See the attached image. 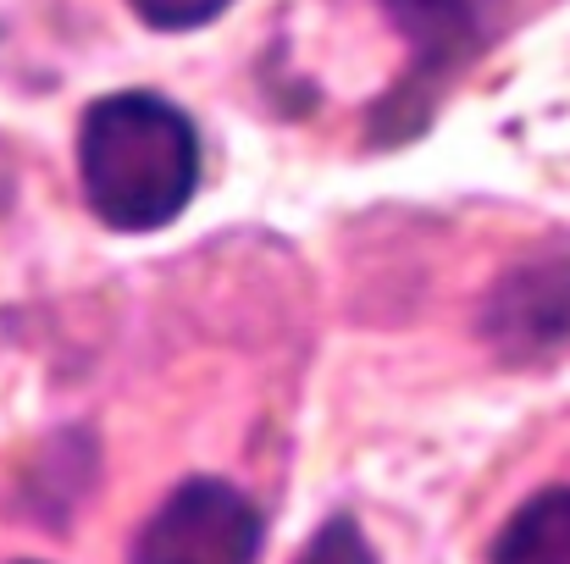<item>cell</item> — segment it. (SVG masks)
I'll return each instance as SVG.
<instances>
[{"mask_svg": "<svg viewBox=\"0 0 570 564\" xmlns=\"http://www.w3.org/2000/svg\"><path fill=\"white\" fill-rule=\"evenodd\" d=\"M78 172L89 210L117 232H156L189 210L199 188L194 122L161 95H106L83 111Z\"/></svg>", "mask_w": 570, "mask_h": 564, "instance_id": "6da1fadb", "label": "cell"}, {"mask_svg": "<svg viewBox=\"0 0 570 564\" xmlns=\"http://www.w3.org/2000/svg\"><path fill=\"white\" fill-rule=\"evenodd\" d=\"M261 537V509L238 487L194 476L145 521L134 537V564H255Z\"/></svg>", "mask_w": 570, "mask_h": 564, "instance_id": "7a4b0ae2", "label": "cell"}, {"mask_svg": "<svg viewBox=\"0 0 570 564\" xmlns=\"http://www.w3.org/2000/svg\"><path fill=\"white\" fill-rule=\"evenodd\" d=\"M382 6L415 50V100L465 56H476L499 11V0H382Z\"/></svg>", "mask_w": 570, "mask_h": 564, "instance_id": "3957f363", "label": "cell"}, {"mask_svg": "<svg viewBox=\"0 0 570 564\" xmlns=\"http://www.w3.org/2000/svg\"><path fill=\"white\" fill-rule=\"evenodd\" d=\"M488 333L499 344H527V349H543V344L566 338L570 333V260H543V266L515 271L499 288V299H493Z\"/></svg>", "mask_w": 570, "mask_h": 564, "instance_id": "277c9868", "label": "cell"}, {"mask_svg": "<svg viewBox=\"0 0 570 564\" xmlns=\"http://www.w3.org/2000/svg\"><path fill=\"white\" fill-rule=\"evenodd\" d=\"M493 564H570V487L527 498L493 537Z\"/></svg>", "mask_w": 570, "mask_h": 564, "instance_id": "5b68a950", "label": "cell"}, {"mask_svg": "<svg viewBox=\"0 0 570 564\" xmlns=\"http://www.w3.org/2000/svg\"><path fill=\"white\" fill-rule=\"evenodd\" d=\"M294 564H377V554H372L366 532H361L350 515H333V521L305 543V554Z\"/></svg>", "mask_w": 570, "mask_h": 564, "instance_id": "8992f818", "label": "cell"}, {"mask_svg": "<svg viewBox=\"0 0 570 564\" xmlns=\"http://www.w3.org/2000/svg\"><path fill=\"white\" fill-rule=\"evenodd\" d=\"M150 28H167V33H178V28H199V22H210L216 11H227L233 0H128Z\"/></svg>", "mask_w": 570, "mask_h": 564, "instance_id": "52a82bcc", "label": "cell"}]
</instances>
